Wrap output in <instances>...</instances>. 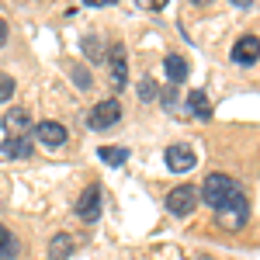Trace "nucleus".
<instances>
[{
  "label": "nucleus",
  "instance_id": "nucleus-4",
  "mask_svg": "<svg viewBox=\"0 0 260 260\" xmlns=\"http://www.w3.org/2000/svg\"><path fill=\"white\" fill-rule=\"evenodd\" d=\"M194 205H198V191H194L191 184H180V187H174V191L167 194V212H170V215H177V219L191 215V212H194Z\"/></svg>",
  "mask_w": 260,
  "mask_h": 260
},
{
  "label": "nucleus",
  "instance_id": "nucleus-13",
  "mask_svg": "<svg viewBox=\"0 0 260 260\" xmlns=\"http://www.w3.org/2000/svg\"><path fill=\"white\" fill-rule=\"evenodd\" d=\"M73 253V236L70 233H56L52 243H49V260H66Z\"/></svg>",
  "mask_w": 260,
  "mask_h": 260
},
{
  "label": "nucleus",
  "instance_id": "nucleus-14",
  "mask_svg": "<svg viewBox=\"0 0 260 260\" xmlns=\"http://www.w3.org/2000/svg\"><path fill=\"white\" fill-rule=\"evenodd\" d=\"M4 156H11V160H28V156H31V142H28V136L7 139L4 142Z\"/></svg>",
  "mask_w": 260,
  "mask_h": 260
},
{
  "label": "nucleus",
  "instance_id": "nucleus-9",
  "mask_svg": "<svg viewBox=\"0 0 260 260\" xmlns=\"http://www.w3.org/2000/svg\"><path fill=\"white\" fill-rule=\"evenodd\" d=\"M35 139L42 146H49V149H59L62 142H66V128H62L59 121H42L39 128H35Z\"/></svg>",
  "mask_w": 260,
  "mask_h": 260
},
{
  "label": "nucleus",
  "instance_id": "nucleus-6",
  "mask_svg": "<svg viewBox=\"0 0 260 260\" xmlns=\"http://www.w3.org/2000/svg\"><path fill=\"white\" fill-rule=\"evenodd\" d=\"M101 205H104V191H101V184H90L77 198V215L83 222H94V219H101Z\"/></svg>",
  "mask_w": 260,
  "mask_h": 260
},
{
  "label": "nucleus",
  "instance_id": "nucleus-2",
  "mask_svg": "<svg viewBox=\"0 0 260 260\" xmlns=\"http://www.w3.org/2000/svg\"><path fill=\"white\" fill-rule=\"evenodd\" d=\"M246 215H250V205H246V198H243V191H236V194L215 212L219 225H222V229H229V233L243 229V225H246Z\"/></svg>",
  "mask_w": 260,
  "mask_h": 260
},
{
  "label": "nucleus",
  "instance_id": "nucleus-12",
  "mask_svg": "<svg viewBox=\"0 0 260 260\" xmlns=\"http://www.w3.org/2000/svg\"><path fill=\"white\" fill-rule=\"evenodd\" d=\"M187 108H191V115L201 118V121L212 118V104H208V94H205V90H191V94H187Z\"/></svg>",
  "mask_w": 260,
  "mask_h": 260
},
{
  "label": "nucleus",
  "instance_id": "nucleus-18",
  "mask_svg": "<svg viewBox=\"0 0 260 260\" xmlns=\"http://www.w3.org/2000/svg\"><path fill=\"white\" fill-rule=\"evenodd\" d=\"M11 98H14V80H11L7 73H0V104L11 101Z\"/></svg>",
  "mask_w": 260,
  "mask_h": 260
},
{
  "label": "nucleus",
  "instance_id": "nucleus-8",
  "mask_svg": "<svg viewBox=\"0 0 260 260\" xmlns=\"http://www.w3.org/2000/svg\"><path fill=\"white\" fill-rule=\"evenodd\" d=\"M163 160H167V167H170L174 174H187V170H194V153H191L187 146H167Z\"/></svg>",
  "mask_w": 260,
  "mask_h": 260
},
{
  "label": "nucleus",
  "instance_id": "nucleus-20",
  "mask_svg": "<svg viewBox=\"0 0 260 260\" xmlns=\"http://www.w3.org/2000/svg\"><path fill=\"white\" fill-rule=\"evenodd\" d=\"M83 49H87V56H90L94 62H101V52H98V42L94 39H83Z\"/></svg>",
  "mask_w": 260,
  "mask_h": 260
},
{
  "label": "nucleus",
  "instance_id": "nucleus-1",
  "mask_svg": "<svg viewBox=\"0 0 260 260\" xmlns=\"http://www.w3.org/2000/svg\"><path fill=\"white\" fill-rule=\"evenodd\" d=\"M236 191H240V184H236L233 177H225V174H208V177H205V184H201V198L198 201L212 205V208L219 212V208L233 198Z\"/></svg>",
  "mask_w": 260,
  "mask_h": 260
},
{
  "label": "nucleus",
  "instance_id": "nucleus-7",
  "mask_svg": "<svg viewBox=\"0 0 260 260\" xmlns=\"http://www.w3.org/2000/svg\"><path fill=\"white\" fill-rule=\"evenodd\" d=\"M260 59V39L257 35H243L236 45H233V62L240 66H253Z\"/></svg>",
  "mask_w": 260,
  "mask_h": 260
},
{
  "label": "nucleus",
  "instance_id": "nucleus-5",
  "mask_svg": "<svg viewBox=\"0 0 260 260\" xmlns=\"http://www.w3.org/2000/svg\"><path fill=\"white\" fill-rule=\"evenodd\" d=\"M118 118H121V104L115 98H108V101H101V104H94V108H90L87 125H90V128H98V132H104V128L118 125Z\"/></svg>",
  "mask_w": 260,
  "mask_h": 260
},
{
  "label": "nucleus",
  "instance_id": "nucleus-3",
  "mask_svg": "<svg viewBox=\"0 0 260 260\" xmlns=\"http://www.w3.org/2000/svg\"><path fill=\"white\" fill-rule=\"evenodd\" d=\"M108 77H111V90L115 94L128 90V59H125V45L121 42H115L108 49Z\"/></svg>",
  "mask_w": 260,
  "mask_h": 260
},
{
  "label": "nucleus",
  "instance_id": "nucleus-21",
  "mask_svg": "<svg viewBox=\"0 0 260 260\" xmlns=\"http://www.w3.org/2000/svg\"><path fill=\"white\" fill-rule=\"evenodd\" d=\"M4 42H7V21L0 18V45H4Z\"/></svg>",
  "mask_w": 260,
  "mask_h": 260
},
{
  "label": "nucleus",
  "instance_id": "nucleus-17",
  "mask_svg": "<svg viewBox=\"0 0 260 260\" xmlns=\"http://www.w3.org/2000/svg\"><path fill=\"white\" fill-rule=\"evenodd\" d=\"M70 77L77 80V87H80V90H90V87H94V80H90V73H87V66H83V62H73Z\"/></svg>",
  "mask_w": 260,
  "mask_h": 260
},
{
  "label": "nucleus",
  "instance_id": "nucleus-10",
  "mask_svg": "<svg viewBox=\"0 0 260 260\" xmlns=\"http://www.w3.org/2000/svg\"><path fill=\"white\" fill-rule=\"evenodd\" d=\"M4 128H7V139H21V136L31 128V118H28V111H21V108H11V111L4 115Z\"/></svg>",
  "mask_w": 260,
  "mask_h": 260
},
{
  "label": "nucleus",
  "instance_id": "nucleus-16",
  "mask_svg": "<svg viewBox=\"0 0 260 260\" xmlns=\"http://www.w3.org/2000/svg\"><path fill=\"white\" fill-rule=\"evenodd\" d=\"M14 257H18V236L7 225H0V260H14Z\"/></svg>",
  "mask_w": 260,
  "mask_h": 260
},
{
  "label": "nucleus",
  "instance_id": "nucleus-19",
  "mask_svg": "<svg viewBox=\"0 0 260 260\" xmlns=\"http://www.w3.org/2000/svg\"><path fill=\"white\" fill-rule=\"evenodd\" d=\"M139 98H142V101H153V98H156V87H153V80H142V83H139Z\"/></svg>",
  "mask_w": 260,
  "mask_h": 260
},
{
  "label": "nucleus",
  "instance_id": "nucleus-15",
  "mask_svg": "<svg viewBox=\"0 0 260 260\" xmlns=\"http://www.w3.org/2000/svg\"><path fill=\"white\" fill-rule=\"evenodd\" d=\"M98 156L108 163V167H121V163H128V149H125V146H101Z\"/></svg>",
  "mask_w": 260,
  "mask_h": 260
},
{
  "label": "nucleus",
  "instance_id": "nucleus-11",
  "mask_svg": "<svg viewBox=\"0 0 260 260\" xmlns=\"http://www.w3.org/2000/svg\"><path fill=\"white\" fill-rule=\"evenodd\" d=\"M163 70H167V77H170V83H184L187 80V73H191V66H187V59L184 56H167L163 59Z\"/></svg>",
  "mask_w": 260,
  "mask_h": 260
}]
</instances>
